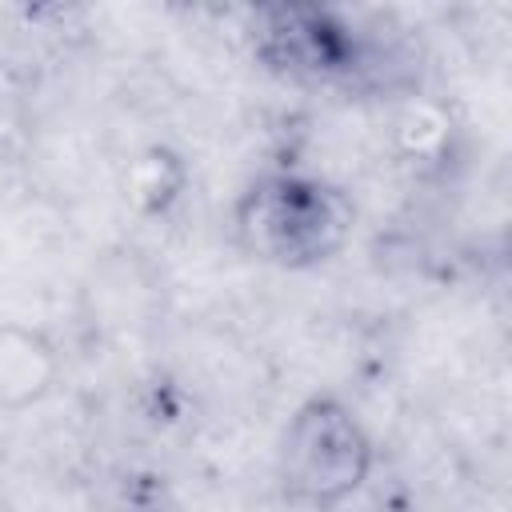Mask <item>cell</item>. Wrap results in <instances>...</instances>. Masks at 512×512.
<instances>
[{
	"instance_id": "1",
	"label": "cell",
	"mask_w": 512,
	"mask_h": 512,
	"mask_svg": "<svg viewBox=\"0 0 512 512\" xmlns=\"http://www.w3.org/2000/svg\"><path fill=\"white\" fill-rule=\"evenodd\" d=\"M348 200L308 176H268L236 204L240 244L272 264H316L340 248L348 232Z\"/></svg>"
},
{
	"instance_id": "2",
	"label": "cell",
	"mask_w": 512,
	"mask_h": 512,
	"mask_svg": "<svg viewBox=\"0 0 512 512\" xmlns=\"http://www.w3.org/2000/svg\"><path fill=\"white\" fill-rule=\"evenodd\" d=\"M372 468V440L360 420L332 396L296 408L280 440L284 488L304 504H340Z\"/></svg>"
},
{
	"instance_id": "5",
	"label": "cell",
	"mask_w": 512,
	"mask_h": 512,
	"mask_svg": "<svg viewBox=\"0 0 512 512\" xmlns=\"http://www.w3.org/2000/svg\"><path fill=\"white\" fill-rule=\"evenodd\" d=\"M180 180H184V172H180L176 156L164 152V148L144 152V156L128 168V192H132V200H136L140 208H148V212L164 208V204L180 192Z\"/></svg>"
},
{
	"instance_id": "4",
	"label": "cell",
	"mask_w": 512,
	"mask_h": 512,
	"mask_svg": "<svg viewBox=\"0 0 512 512\" xmlns=\"http://www.w3.org/2000/svg\"><path fill=\"white\" fill-rule=\"evenodd\" d=\"M60 356L52 340L24 324H0V408H28L56 384Z\"/></svg>"
},
{
	"instance_id": "3",
	"label": "cell",
	"mask_w": 512,
	"mask_h": 512,
	"mask_svg": "<svg viewBox=\"0 0 512 512\" xmlns=\"http://www.w3.org/2000/svg\"><path fill=\"white\" fill-rule=\"evenodd\" d=\"M260 52L296 76H332L356 68L352 32L324 8L280 4L260 12Z\"/></svg>"
}]
</instances>
